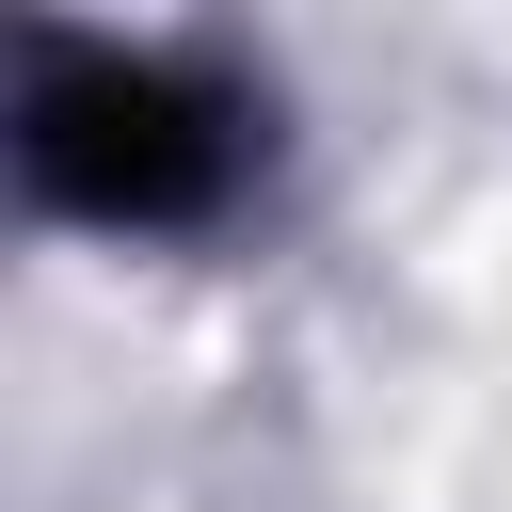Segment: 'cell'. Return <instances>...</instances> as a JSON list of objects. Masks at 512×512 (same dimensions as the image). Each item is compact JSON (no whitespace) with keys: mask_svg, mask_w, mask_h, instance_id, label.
<instances>
[{"mask_svg":"<svg viewBox=\"0 0 512 512\" xmlns=\"http://www.w3.org/2000/svg\"><path fill=\"white\" fill-rule=\"evenodd\" d=\"M16 176H32L64 224L160 240V224H208V208L256 176V96L208 80V64H176V48L32 32V48H16Z\"/></svg>","mask_w":512,"mask_h":512,"instance_id":"obj_1","label":"cell"}]
</instances>
